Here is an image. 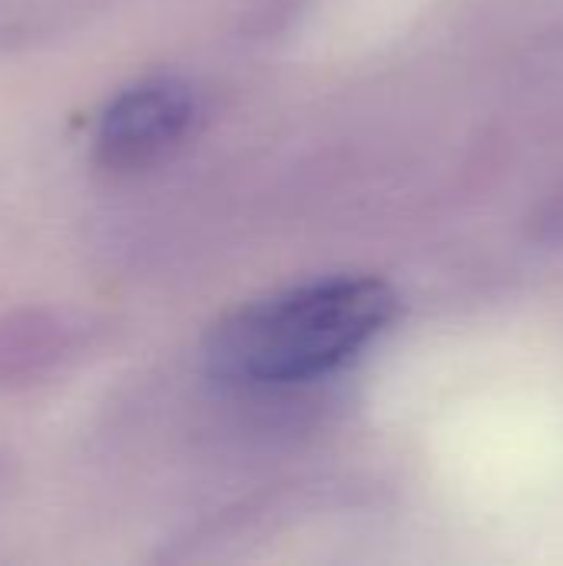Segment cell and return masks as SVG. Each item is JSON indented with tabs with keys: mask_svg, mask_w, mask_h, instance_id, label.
Returning <instances> with one entry per match:
<instances>
[{
	"mask_svg": "<svg viewBox=\"0 0 563 566\" xmlns=\"http://www.w3.org/2000/svg\"><path fill=\"white\" fill-rule=\"evenodd\" d=\"M100 322L70 305H23L0 315V391L46 385L83 361Z\"/></svg>",
	"mask_w": 563,
	"mask_h": 566,
	"instance_id": "cell-3",
	"label": "cell"
},
{
	"mask_svg": "<svg viewBox=\"0 0 563 566\" xmlns=\"http://www.w3.org/2000/svg\"><path fill=\"white\" fill-rule=\"evenodd\" d=\"M20 488V458L10 451H0V501L10 497Z\"/></svg>",
	"mask_w": 563,
	"mask_h": 566,
	"instance_id": "cell-4",
	"label": "cell"
},
{
	"mask_svg": "<svg viewBox=\"0 0 563 566\" xmlns=\"http://www.w3.org/2000/svg\"><path fill=\"white\" fill-rule=\"evenodd\" d=\"M196 119L189 86L176 80H143L110 99L96 123L93 156L110 172H136L163 163Z\"/></svg>",
	"mask_w": 563,
	"mask_h": 566,
	"instance_id": "cell-2",
	"label": "cell"
},
{
	"mask_svg": "<svg viewBox=\"0 0 563 566\" xmlns=\"http://www.w3.org/2000/svg\"><path fill=\"white\" fill-rule=\"evenodd\" d=\"M392 318L395 295L378 279L312 282L222 318L206 365L226 385L312 381L358 355Z\"/></svg>",
	"mask_w": 563,
	"mask_h": 566,
	"instance_id": "cell-1",
	"label": "cell"
}]
</instances>
